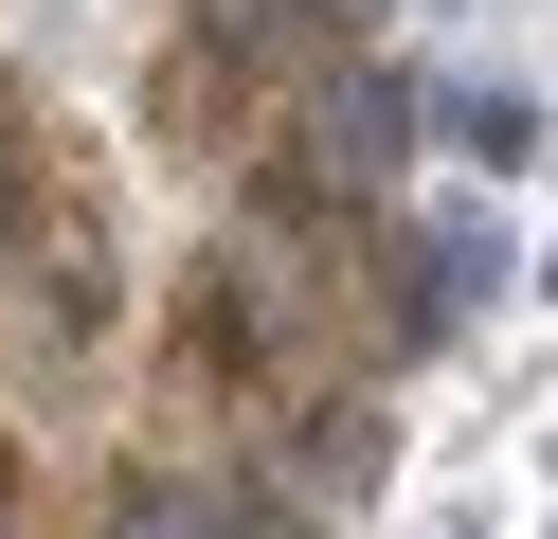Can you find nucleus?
<instances>
[{
  "label": "nucleus",
  "instance_id": "f257e3e1",
  "mask_svg": "<svg viewBox=\"0 0 558 539\" xmlns=\"http://www.w3.org/2000/svg\"><path fill=\"white\" fill-rule=\"evenodd\" d=\"M397 126H414V90H397V72H325V108H306V162H325V180H378V162H397Z\"/></svg>",
  "mask_w": 558,
  "mask_h": 539
},
{
  "label": "nucleus",
  "instance_id": "f03ea898",
  "mask_svg": "<svg viewBox=\"0 0 558 539\" xmlns=\"http://www.w3.org/2000/svg\"><path fill=\"white\" fill-rule=\"evenodd\" d=\"M450 144H469L486 180H505V162H541V90H450Z\"/></svg>",
  "mask_w": 558,
  "mask_h": 539
},
{
  "label": "nucleus",
  "instance_id": "7ed1b4c3",
  "mask_svg": "<svg viewBox=\"0 0 558 539\" xmlns=\"http://www.w3.org/2000/svg\"><path fill=\"white\" fill-rule=\"evenodd\" d=\"M19 216H37V144L0 126V252H19Z\"/></svg>",
  "mask_w": 558,
  "mask_h": 539
}]
</instances>
